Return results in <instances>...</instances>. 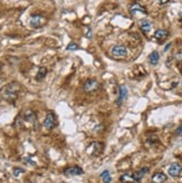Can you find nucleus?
<instances>
[{
    "instance_id": "f257e3e1",
    "label": "nucleus",
    "mask_w": 182,
    "mask_h": 183,
    "mask_svg": "<svg viewBox=\"0 0 182 183\" xmlns=\"http://www.w3.org/2000/svg\"><path fill=\"white\" fill-rule=\"evenodd\" d=\"M20 90V85L18 83H11V84H8V85L5 87L4 92V97L8 101H14L16 99L17 95H18V92Z\"/></svg>"
},
{
    "instance_id": "f03ea898",
    "label": "nucleus",
    "mask_w": 182,
    "mask_h": 183,
    "mask_svg": "<svg viewBox=\"0 0 182 183\" xmlns=\"http://www.w3.org/2000/svg\"><path fill=\"white\" fill-rule=\"evenodd\" d=\"M111 53L116 58H124L127 56V48L125 46H122V45H116L112 48Z\"/></svg>"
},
{
    "instance_id": "7ed1b4c3",
    "label": "nucleus",
    "mask_w": 182,
    "mask_h": 183,
    "mask_svg": "<svg viewBox=\"0 0 182 183\" xmlns=\"http://www.w3.org/2000/svg\"><path fill=\"white\" fill-rule=\"evenodd\" d=\"M182 172V165L179 163H172L168 169V173L169 175L173 176V178H177V176L180 175V173Z\"/></svg>"
},
{
    "instance_id": "20e7f679",
    "label": "nucleus",
    "mask_w": 182,
    "mask_h": 183,
    "mask_svg": "<svg viewBox=\"0 0 182 183\" xmlns=\"http://www.w3.org/2000/svg\"><path fill=\"white\" fill-rule=\"evenodd\" d=\"M44 125H45V127L48 130H52L55 127L56 125V118H55V115H54V113H52V112H49V113L47 114V116H46V118H45V121H44Z\"/></svg>"
},
{
    "instance_id": "39448f33",
    "label": "nucleus",
    "mask_w": 182,
    "mask_h": 183,
    "mask_svg": "<svg viewBox=\"0 0 182 183\" xmlns=\"http://www.w3.org/2000/svg\"><path fill=\"white\" fill-rule=\"evenodd\" d=\"M99 84L96 82L95 79H89L84 84V90L87 93H92V92H95L96 90H99Z\"/></svg>"
},
{
    "instance_id": "423d86ee",
    "label": "nucleus",
    "mask_w": 182,
    "mask_h": 183,
    "mask_svg": "<svg viewBox=\"0 0 182 183\" xmlns=\"http://www.w3.org/2000/svg\"><path fill=\"white\" fill-rule=\"evenodd\" d=\"M30 26L34 28H38L40 26H43L44 23H46V19L44 18L43 16H39V15H35L32 16V18H30Z\"/></svg>"
},
{
    "instance_id": "0eeeda50",
    "label": "nucleus",
    "mask_w": 182,
    "mask_h": 183,
    "mask_svg": "<svg viewBox=\"0 0 182 183\" xmlns=\"http://www.w3.org/2000/svg\"><path fill=\"white\" fill-rule=\"evenodd\" d=\"M65 175L66 176H75V175H80L83 174V169L79 166H71L65 170Z\"/></svg>"
},
{
    "instance_id": "6e6552de",
    "label": "nucleus",
    "mask_w": 182,
    "mask_h": 183,
    "mask_svg": "<svg viewBox=\"0 0 182 183\" xmlns=\"http://www.w3.org/2000/svg\"><path fill=\"white\" fill-rule=\"evenodd\" d=\"M127 97V87L125 85L120 86V96L117 98V105H121Z\"/></svg>"
},
{
    "instance_id": "1a4fd4ad",
    "label": "nucleus",
    "mask_w": 182,
    "mask_h": 183,
    "mask_svg": "<svg viewBox=\"0 0 182 183\" xmlns=\"http://www.w3.org/2000/svg\"><path fill=\"white\" fill-rule=\"evenodd\" d=\"M147 171H149V168H142L141 170L133 173V178H134V180L136 181V183H139L140 181H141V179L147 174Z\"/></svg>"
},
{
    "instance_id": "9d476101",
    "label": "nucleus",
    "mask_w": 182,
    "mask_h": 183,
    "mask_svg": "<svg viewBox=\"0 0 182 183\" xmlns=\"http://www.w3.org/2000/svg\"><path fill=\"white\" fill-rule=\"evenodd\" d=\"M120 181L122 183H136V181L133 178V173H129V172L122 174L120 178Z\"/></svg>"
},
{
    "instance_id": "9b49d317",
    "label": "nucleus",
    "mask_w": 182,
    "mask_h": 183,
    "mask_svg": "<svg viewBox=\"0 0 182 183\" xmlns=\"http://www.w3.org/2000/svg\"><path fill=\"white\" fill-rule=\"evenodd\" d=\"M166 181V175L164 173H155L154 175L152 176V183H164Z\"/></svg>"
},
{
    "instance_id": "f8f14e48",
    "label": "nucleus",
    "mask_w": 182,
    "mask_h": 183,
    "mask_svg": "<svg viewBox=\"0 0 182 183\" xmlns=\"http://www.w3.org/2000/svg\"><path fill=\"white\" fill-rule=\"evenodd\" d=\"M140 28H141V30L144 32V34H149L152 29V23L149 21V20H142L141 23H140Z\"/></svg>"
},
{
    "instance_id": "ddd939ff",
    "label": "nucleus",
    "mask_w": 182,
    "mask_h": 183,
    "mask_svg": "<svg viewBox=\"0 0 182 183\" xmlns=\"http://www.w3.org/2000/svg\"><path fill=\"white\" fill-rule=\"evenodd\" d=\"M168 36H169V31L165 30V29H158V30L154 32V38L158 39V40H163V39H165Z\"/></svg>"
},
{
    "instance_id": "4468645a",
    "label": "nucleus",
    "mask_w": 182,
    "mask_h": 183,
    "mask_svg": "<svg viewBox=\"0 0 182 183\" xmlns=\"http://www.w3.org/2000/svg\"><path fill=\"white\" fill-rule=\"evenodd\" d=\"M130 12L131 14H135V12H142V14H147V9L141 6L140 4H134L132 5L130 8Z\"/></svg>"
},
{
    "instance_id": "2eb2a0df",
    "label": "nucleus",
    "mask_w": 182,
    "mask_h": 183,
    "mask_svg": "<svg viewBox=\"0 0 182 183\" xmlns=\"http://www.w3.org/2000/svg\"><path fill=\"white\" fill-rule=\"evenodd\" d=\"M159 59H160V55H159L158 51H152L150 54V56H149V62H150V64L153 65V66L158 65Z\"/></svg>"
},
{
    "instance_id": "dca6fc26",
    "label": "nucleus",
    "mask_w": 182,
    "mask_h": 183,
    "mask_svg": "<svg viewBox=\"0 0 182 183\" xmlns=\"http://www.w3.org/2000/svg\"><path fill=\"white\" fill-rule=\"evenodd\" d=\"M99 176H101V179H102V181H103L104 183H111L112 176H111V174H110V172L107 171V170H105V171L102 172Z\"/></svg>"
},
{
    "instance_id": "f3484780",
    "label": "nucleus",
    "mask_w": 182,
    "mask_h": 183,
    "mask_svg": "<svg viewBox=\"0 0 182 183\" xmlns=\"http://www.w3.org/2000/svg\"><path fill=\"white\" fill-rule=\"evenodd\" d=\"M25 120H26V121H29V122H32L35 120V114H34V112H32V109H28V111L25 112Z\"/></svg>"
},
{
    "instance_id": "a211bd4d",
    "label": "nucleus",
    "mask_w": 182,
    "mask_h": 183,
    "mask_svg": "<svg viewBox=\"0 0 182 183\" xmlns=\"http://www.w3.org/2000/svg\"><path fill=\"white\" fill-rule=\"evenodd\" d=\"M46 74H47V69L45 68V67H40L39 70H38V75H37V79L38 81H40V79H43L45 76H46Z\"/></svg>"
},
{
    "instance_id": "6ab92c4d",
    "label": "nucleus",
    "mask_w": 182,
    "mask_h": 183,
    "mask_svg": "<svg viewBox=\"0 0 182 183\" xmlns=\"http://www.w3.org/2000/svg\"><path fill=\"white\" fill-rule=\"evenodd\" d=\"M77 48H78V46H77V44H75V43H71V44H68V45H67V47H66V50H69V51L77 50Z\"/></svg>"
},
{
    "instance_id": "aec40b11",
    "label": "nucleus",
    "mask_w": 182,
    "mask_h": 183,
    "mask_svg": "<svg viewBox=\"0 0 182 183\" xmlns=\"http://www.w3.org/2000/svg\"><path fill=\"white\" fill-rule=\"evenodd\" d=\"M25 170L24 169H20V168H15L14 169V175L15 176H19V174L24 173Z\"/></svg>"
},
{
    "instance_id": "412c9836",
    "label": "nucleus",
    "mask_w": 182,
    "mask_h": 183,
    "mask_svg": "<svg viewBox=\"0 0 182 183\" xmlns=\"http://www.w3.org/2000/svg\"><path fill=\"white\" fill-rule=\"evenodd\" d=\"M175 134H177V135H179V136H182V124L179 126L178 129L175 130Z\"/></svg>"
},
{
    "instance_id": "4be33fe9",
    "label": "nucleus",
    "mask_w": 182,
    "mask_h": 183,
    "mask_svg": "<svg viewBox=\"0 0 182 183\" xmlns=\"http://www.w3.org/2000/svg\"><path fill=\"white\" fill-rule=\"evenodd\" d=\"M159 2L161 5H164V4H166V2H169V0H159Z\"/></svg>"
},
{
    "instance_id": "5701e85b",
    "label": "nucleus",
    "mask_w": 182,
    "mask_h": 183,
    "mask_svg": "<svg viewBox=\"0 0 182 183\" xmlns=\"http://www.w3.org/2000/svg\"><path fill=\"white\" fill-rule=\"evenodd\" d=\"M170 46H171V43H169V44H168V45H166V47H165V48H164V51H166V50H168V49H169V48H170Z\"/></svg>"
},
{
    "instance_id": "b1692460",
    "label": "nucleus",
    "mask_w": 182,
    "mask_h": 183,
    "mask_svg": "<svg viewBox=\"0 0 182 183\" xmlns=\"http://www.w3.org/2000/svg\"><path fill=\"white\" fill-rule=\"evenodd\" d=\"M1 87H2V79H0V90H1Z\"/></svg>"
},
{
    "instance_id": "393cba45",
    "label": "nucleus",
    "mask_w": 182,
    "mask_h": 183,
    "mask_svg": "<svg viewBox=\"0 0 182 183\" xmlns=\"http://www.w3.org/2000/svg\"><path fill=\"white\" fill-rule=\"evenodd\" d=\"M1 67H2V65H1V63H0V69H1Z\"/></svg>"
}]
</instances>
